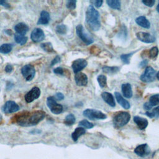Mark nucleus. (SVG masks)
I'll list each match as a JSON object with an SVG mask.
<instances>
[{"label": "nucleus", "instance_id": "obj_1", "mask_svg": "<svg viewBox=\"0 0 159 159\" xmlns=\"http://www.w3.org/2000/svg\"><path fill=\"white\" fill-rule=\"evenodd\" d=\"M45 113L42 111H36L32 112H25L20 114L16 119V122L21 126H32L37 125L42 120Z\"/></svg>", "mask_w": 159, "mask_h": 159}, {"label": "nucleus", "instance_id": "obj_2", "mask_svg": "<svg viewBox=\"0 0 159 159\" xmlns=\"http://www.w3.org/2000/svg\"><path fill=\"white\" fill-rule=\"evenodd\" d=\"M100 15L93 5H89L86 12V22L94 31L98 30L101 27Z\"/></svg>", "mask_w": 159, "mask_h": 159}, {"label": "nucleus", "instance_id": "obj_3", "mask_svg": "<svg viewBox=\"0 0 159 159\" xmlns=\"http://www.w3.org/2000/svg\"><path fill=\"white\" fill-rule=\"evenodd\" d=\"M130 115L127 112H120L113 119V123L116 127H121L126 125L130 120Z\"/></svg>", "mask_w": 159, "mask_h": 159}, {"label": "nucleus", "instance_id": "obj_4", "mask_svg": "<svg viewBox=\"0 0 159 159\" xmlns=\"http://www.w3.org/2000/svg\"><path fill=\"white\" fill-rule=\"evenodd\" d=\"M83 116L91 120L104 119L107 117L106 115L100 111L94 109H87L83 112Z\"/></svg>", "mask_w": 159, "mask_h": 159}, {"label": "nucleus", "instance_id": "obj_5", "mask_svg": "<svg viewBox=\"0 0 159 159\" xmlns=\"http://www.w3.org/2000/svg\"><path fill=\"white\" fill-rule=\"evenodd\" d=\"M76 32L80 39L86 45H89L94 42L93 39L84 31V27L81 24H78L76 27Z\"/></svg>", "mask_w": 159, "mask_h": 159}, {"label": "nucleus", "instance_id": "obj_6", "mask_svg": "<svg viewBox=\"0 0 159 159\" xmlns=\"http://www.w3.org/2000/svg\"><path fill=\"white\" fill-rule=\"evenodd\" d=\"M47 105L50 111L54 114H59L63 111V106L58 104L53 96H50L47 98Z\"/></svg>", "mask_w": 159, "mask_h": 159}, {"label": "nucleus", "instance_id": "obj_7", "mask_svg": "<svg viewBox=\"0 0 159 159\" xmlns=\"http://www.w3.org/2000/svg\"><path fill=\"white\" fill-rule=\"evenodd\" d=\"M156 71L151 66H147L143 74L141 75L140 79L145 83H150L155 80Z\"/></svg>", "mask_w": 159, "mask_h": 159}, {"label": "nucleus", "instance_id": "obj_8", "mask_svg": "<svg viewBox=\"0 0 159 159\" xmlns=\"http://www.w3.org/2000/svg\"><path fill=\"white\" fill-rule=\"evenodd\" d=\"M21 73L27 81H31L35 76V70L31 65H26L21 69Z\"/></svg>", "mask_w": 159, "mask_h": 159}, {"label": "nucleus", "instance_id": "obj_9", "mask_svg": "<svg viewBox=\"0 0 159 159\" xmlns=\"http://www.w3.org/2000/svg\"><path fill=\"white\" fill-rule=\"evenodd\" d=\"M136 37L139 40L144 43H153L156 40V37L153 35H152L149 33L143 32H137L136 34Z\"/></svg>", "mask_w": 159, "mask_h": 159}, {"label": "nucleus", "instance_id": "obj_10", "mask_svg": "<svg viewBox=\"0 0 159 159\" xmlns=\"http://www.w3.org/2000/svg\"><path fill=\"white\" fill-rule=\"evenodd\" d=\"M88 65V62L86 60L83 58H79L73 61L71 67L75 73H78L83 69H84Z\"/></svg>", "mask_w": 159, "mask_h": 159}, {"label": "nucleus", "instance_id": "obj_11", "mask_svg": "<svg viewBox=\"0 0 159 159\" xmlns=\"http://www.w3.org/2000/svg\"><path fill=\"white\" fill-rule=\"evenodd\" d=\"M40 95V90L37 87L33 88L25 95V100L27 102H31L35 99L39 98Z\"/></svg>", "mask_w": 159, "mask_h": 159}, {"label": "nucleus", "instance_id": "obj_12", "mask_svg": "<svg viewBox=\"0 0 159 159\" xmlns=\"http://www.w3.org/2000/svg\"><path fill=\"white\" fill-rule=\"evenodd\" d=\"M19 106L12 101H7L2 107V111L6 114H10L19 111Z\"/></svg>", "mask_w": 159, "mask_h": 159}, {"label": "nucleus", "instance_id": "obj_13", "mask_svg": "<svg viewBox=\"0 0 159 159\" xmlns=\"http://www.w3.org/2000/svg\"><path fill=\"white\" fill-rule=\"evenodd\" d=\"M30 38L33 42H39L45 39V34L41 29L35 28L31 32Z\"/></svg>", "mask_w": 159, "mask_h": 159}, {"label": "nucleus", "instance_id": "obj_14", "mask_svg": "<svg viewBox=\"0 0 159 159\" xmlns=\"http://www.w3.org/2000/svg\"><path fill=\"white\" fill-rule=\"evenodd\" d=\"M150 152V148L146 143L138 145L134 150L135 153L140 157H145L148 155Z\"/></svg>", "mask_w": 159, "mask_h": 159}, {"label": "nucleus", "instance_id": "obj_15", "mask_svg": "<svg viewBox=\"0 0 159 159\" xmlns=\"http://www.w3.org/2000/svg\"><path fill=\"white\" fill-rule=\"evenodd\" d=\"M76 84L80 86H85L88 83V77L83 73H76L75 76Z\"/></svg>", "mask_w": 159, "mask_h": 159}, {"label": "nucleus", "instance_id": "obj_16", "mask_svg": "<svg viewBox=\"0 0 159 159\" xmlns=\"http://www.w3.org/2000/svg\"><path fill=\"white\" fill-rule=\"evenodd\" d=\"M134 121L137 124L138 127L141 130L145 129L148 124V122L146 119L139 116H134Z\"/></svg>", "mask_w": 159, "mask_h": 159}, {"label": "nucleus", "instance_id": "obj_17", "mask_svg": "<svg viewBox=\"0 0 159 159\" xmlns=\"http://www.w3.org/2000/svg\"><path fill=\"white\" fill-rule=\"evenodd\" d=\"M114 94H115V97H116V99L117 102L122 107H124L125 109H128L130 108V103L126 99H125L119 93L115 92Z\"/></svg>", "mask_w": 159, "mask_h": 159}, {"label": "nucleus", "instance_id": "obj_18", "mask_svg": "<svg viewBox=\"0 0 159 159\" xmlns=\"http://www.w3.org/2000/svg\"><path fill=\"white\" fill-rule=\"evenodd\" d=\"M101 97L103 99V100L110 106L115 107L116 102L113 96L111 93L108 92H103L101 94Z\"/></svg>", "mask_w": 159, "mask_h": 159}, {"label": "nucleus", "instance_id": "obj_19", "mask_svg": "<svg viewBox=\"0 0 159 159\" xmlns=\"http://www.w3.org/2000/svg\"><path fill=\"white\" fill-rule=\"evenodd\" d=\"M123 96L126 98H130L132 96V87L130 83H124L121 86Z\"/></svg>", "mask_w": 159, "mask_h": 159}, {"label": "nucleus", "instance_id": "obj_20", "mask_svg": "<svg viewBox=\"0 0 159 159\" xmlns=\"http://www.w3.org/2000/svg\"><path fill=\"white\" fill-rule=\"evenodd\" d=\"M50 19V14L48 12L43 11L40 13V17L38 20L37 24L40 25H46L48 24Z\"/></svg>", "mask_w": 159, "mask_h": 159}, {"label": "nucleus", "instance_id": "obj_21", "mask_svg": "<svg viewBox=\"0 0 159 159\" xmlns=\"http://www.w3.org/2000/svg\"><path fill=\"white\" fill-rule=\"evenodd\" d=\"M14 29L17 34L25 35L29 30V27L24 23L20 22L16 24L14 27Z\"/></svg>", "mask_w": 159, "mask_h": 159}, {"label": "nucleus", "instance_id": "obj_22", "mask_svg": "<svg viewBox=\"0 0 159 159\" xmlns=\"http://www.w3.org/2000/svg\"><path fill=\"white\" fill-rule=\"evenodd\" d=\"M135 22L145 29H149L150 27V23L145 16H139L136 18Z\"/></svg>", "mask_w": 159, "mask_h": 159}, {"label": "nucleus", "instance_id": "obj_23", "mask_svg": "<svg viewBox=\"0 0 159 159\" xmlns=\"http://www.w3.org/2000/svg\"><path fill=\"white\" fill-rule=\"evenodd\" d=\"M86 132V130L83 127H78L76 128L75 131L71 134V138L72 139L76 142L78 139L80 137L84 135Z\"/></svg>", "mask_w": 159, "mask_h": 159}, {"label": "nucleus", "instance_id": "obj_24", "mask_svg": "<svg viewBox=\"0 0 159 159\" xmlns=\"http://www.w3.org/2000/svg\"><path fill=\"white\" fill-rule=\"evenodd\" d=\"M106 2L108 4V6L112 9L118 10L120 9L121 4L119 0H107Z\"/></svg>", "mask_w": 159, "mask_h": 159}, {"label": "nucleus", "instance_id": "obj_25", "mask_svg": "<svg viewBox=\"0 0 159 159\" xmlns=\"http://www.w3.org/2000/svg\"><path fill=\"white\" fill-rule=\"evenodd\" d=\"M14 40L16 43L20 44V45H23L27 42V37L24 35L16 34L14 35Z\"/></svg>", "mask_w": 159, "mask_h": 159}, {"label": "nucleus", "instance_id": "obj_26", "mask_svg": "<svg viewBox=\"0 0 159 159\" xmlns=\"http://www.w3.org/2000/svg\"><path fill=\"white\" fill-rule=\"evenodd\" d=\"M102 71L104 73L107 74H114L119 71V68L118 66H104L102 68Z\"/></svg>", "mask_w": 159, "mask_h": 159}, {"label": "nucleus", "instance_id": "obj_27", "mask_svg": "<svg viewBox=\"0 0 159 159\" xmlns=\"http://www.w3.org/2000/svg\"><path fill=\"white\" fill-rule=\"evenodd\" d=\"M12 49V45L10 43H4L0 46V53L7 54L9 53Z\"/></svg>", "mask_w": 159, "mask_h": 159}, {"label": "nucleus", "instance_id": "obj_28", "mask_svg": "<svg viewBox=\"0 0 159 159\" xmlns=\"http://www.w3.org/2000/svg\"><path fill=\"white\" fill-rule=\"evenodd\" d=\"M75 120H76V119L75 116L73 114H70L65 117L64 122L66 125L70 126L74 124V123L75 122Z\"/></svg>", "mask_w": 159, "mask_h": 159}, {"label": "nucleus", "instance_id": "obj_29", "mask_svg": "<svg viewBox=\"0 0 159 159\" xmlns=\"http://www.w3.org/2000/svg\"><path fill=\"white\" fill-rule=\"evenodd\" d=\"M150 106L152 107L159 104V94H154L150 98V100L148 102Z\"/></svg>", "mask_w": 159, "mask_h": 159}, {"label": "nucleus", "instance_id": "obj_30", "mask_svg": "<svg viewBox=\"0 0 159 159\" xmlns=\"http://www.w3.org/2000/svg\"><path fill=\"white\" fill-rule=\"evenodd\" d=\"M98 82L101 88H104L107 84V78L106 76L103 75H100L97 78Z\"/></svg>", "mask_w": 159, "mask_h": 159}, {"label": "nucleus", "instance_id": "obj_31", "mask_svg": "<svg viewBox=\"0 0 159 159\" xmlns=\"http://www.w3.org/2000/svg\"><path fill=\"white\" fill-rule=\"evenodd\" d=\"M145 114L148 116L150 118H153L155 117H158L159 116V106L153 109L152 111H147L146 112Z\"/></svg>", "mask_w": 159, "mask_h": 159}, {"label": "nucleus", "instance_id": "obj_32", "mask_svg": "<svg viewBox=\"0 0 159 159\" xmlns=\"http://www.w3.org/2000/svg\"><path fill=\"white\" fill-rule=\"evenodd\" d=\"M40 47H41V48L43 50H45V51H46L47 52H54L53 47H52V45L50 42H47V43H42Z\"/></svg>", "mask_w": 159, "mask_h": 159}, {"label": "nucleus", "instance_id": "obj_33", "mask_svg": "<svg viewBox=\"0 0 159 159\" xmlns=\"http://www.w3.org/2000/svg\"><path fill=\"white\" fill-rule=\"evenodd\" d=\"M56 31L59 34H65L67 32V27L64 24L58 25L56 27Z\"/></svg>", "mask_w": 159, "mask_h": 159}, {"label": "nucleus", "instance_id": "obj_34", "mask_svg": "<svg viewBox=\"0 0 159 159\" xmlns=\"http://www.w3.org/2000/svg\"><path fill=\"white\" fill-rule=\"evenodd\" d=\"M79 125L81 126H83V127H85L86 129H91L94 127V125L92 123H91L90 122H89L88 120H87L86 119L81 120L79 122Z\"/></svg>", "mask_w": 159, "mask_h": 159}, {"label": "nucleus", "instance_id": "obj_35", "mask_svg": "<svg viewBox=\"0 0 159 159\" xmlns=\"http://www.w3.org/2000/svg\"><path fill=\"white\" fill-rule=\"evenodd\" d=\"M158 52V48L157 47H153L149 51V56L151 58L155 59L157 57Z\"/></svg>", "mask_w": 159, "mask_h": 159}, {"label": "nucleus", "instance_id": "obj_36", "mask_svg": "<svg viewBox=\"0 0 159 159\" xmlns=\"http://www.w3.org/2000/svg\"><path fill=\"white\" fill-rule=\"evenodd\" d=\"M134 53H130L128 54H123L120 55V58L122 61L125 63V64H129L130 63V58L132 56Z\"/></svg>", "mask_w": 159, "mask_h": 159}, {"label": "nucleus", "instance_id": "obj_37", "mask_svg": "<svg viewBox=\"0 0 159 159\" xmlns=\"http://www.w3.org/2000/svg\"><path fill=\"white\" fill-rule=\"evenodd\" d=\"M76 0H70L67 1L66 3V7L69 9H74L76 7Z\"/></svg>", "mask_w": 159, "mask_h": 159}, {"label": "nucleus", "instance_id": "obj_38", "mask_svg": "<svg viewBox=\"0 0 159 159\" xmlns=\"http://www.w3.org/2000/svg\"><path fill=\"white\" fill-rule=\"evenodd\" d=\"M142 2L148 7H152L155 2V0H143Z\"/></svg>", "mask_w": 159, "mask_h": 159}, {"label": "nucleus", "instance_id": "obj_39", "mask_svg": "<svg viewBox=\"0 0 159 159\" xmlns=\"http://www.w3.org/2000/svg\"><path fill=\"white\" fill-rule=\"evenodd\" d=\"M60 60H61V58H60V57L58 56V55H57V56H56L54 58H53V60H52V62H51V63H50V66H53L54 65H55L56 63H59L60 61Z\"/></svg>", "mask_w": 159, "mask_h": 159}, {"label": "nucleus", "instance_id": "obj_40", "mask_svg": "<svg viewBox=\"0 0 159 159\" xmlns=\"http://www.w3.org/2000/svg\"><path fill=\"white\" fill-rule=\"evenodd\" d=\"M53 73L58 75H63V69L61 67H57L53 70Z\"/></svg>", "mask_w": 159, "mask_h": 159}, {"label": "nucleus", "instance_id": "obj_41", "mask_svg": "<svg viewBox=\"0 0 159 159\" xmlns=\"http://www.w3.org/2000/svg\"><path fill=\"white\" fill-rule=\"evenodd\" d=\"M93 3L96 7H99L102 6V4L103 3V1L102 0H97V1H94Z\"/></svg>", "mask_w": 159, "mask_h": 159}, {"label": "nucleus", "instance_id": "obj_42", "mask_svg": "<svg viewBox=\"0 0 159 159\" xmlns=\"http://www.w3.org/2000/svg\"><path fill=\"white\" fill-rule=\"evenodd\" d=\"M13 70V67L11 65H7L5 67V71L6 73H11Z\"/></svg>", "mask_w": 159, "mask_h": 159}, {"label": "nucleus", "instance_id": "obj_43", "mask_svg": "<svg viewBox=\"0 0 159 159\" xmlns=\"http://www.w3.org/2000/svg\"><path fill=\"white\" fill-rule=\"evenodd\" d=\"M55 97L58 100H62L64 99V95L61 93H57L55 95Z\"/></svg>", "mask_w": 159, "mask_h": 159}, {"label": "nucleus", "instance_id": "obj_44", "mask_svg": "<svg viewBox=\"0 0 159 159\" xmlns=\"http://www.w3.org/2000/svg\"><path fill=\"white\" fill-rule=\"evenodd\" d=\"M0 5L6 7H10V5L6 1H4V0H0Z\"/></svg>", "mask_w": 159, "mask_h": 159}, {"label": "nucleus", "instance_id": "obj_45", "mask_svg": "<svg viewBox=\"0 0 159 159\" xmlns=\"http://www.w3.org/2000/svg\"><path fill=\"white\" fill-rule=\"evenodd\" d=\"M143 107H144V109H146V110H150V109H151L152 108V107L150 106V104H149L148 102H145V103L144 104Z\"/></svg>", "mask_w": 159, "mask_h": 159}, {"label": "nucleus", "instance_id": "obj_46", "mask_svg": "<svg viewBox=\"0 0 159 159\" xmlns=\"http://www.w3.org/2000/svg\"><path fill=\"white\" fill-rule=\"evenodd\" d=\"M147 63H148V61H147V60H143V61H142L140 63V66H142V67H143V66H145V65L147 64Z\"/></svg>", "mask_w": 159, "mask_h": 159}, {"label": "nucleus", "instance_id": "obj_47", "mask_svg": "<svg viewBox=\"0 0 159 159\" xmlns=\"http://www.w3.org/2000/svg\"><path fill=\"white\" fill-rule=\"evenodd\" d=\"M6 32L8 34V35H11V34H12V32H11V30H7L6 31Z\"/></svg>", "mask_w": 159, "mask_h": 159}, {"label": "nucleus", "instance_id": "obj_48", "mask_svg": "<svg viewBox=\"0 0 159 159\" xmlns=\"http://www.w3.org/2000/svg\"><path fill=\"white\" fill-rule=\"evenodd\" d=\"M156 77L159 80V71L156 73Z\"/></svg>", "mask_w": 159, "mask_h": 159}, {"label": "nucleus", "instance_id": "obj_49", "mask_svg": "<svg viewBox=\"0 0 159 159\" xmlns=\"http://www.w3.org/2000/svg\"><path fill=\"white\" fill-rule=\"evenodd\" d=\"M157 12L159 13V3L158 4V5H157Z\"/></svg>", "mask_w": 159, "mask_h": 159}]
</instances>
